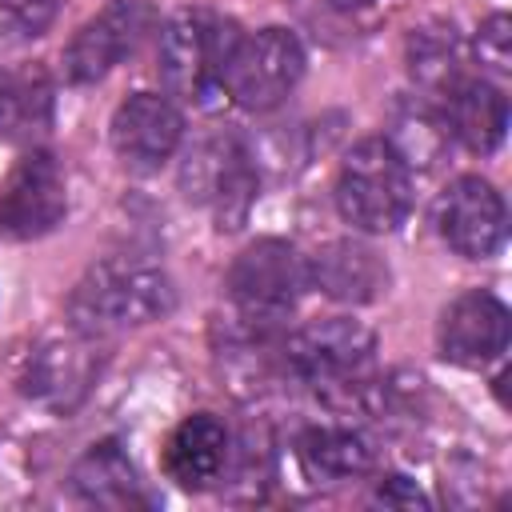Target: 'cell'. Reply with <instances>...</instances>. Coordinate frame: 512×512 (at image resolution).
I'll return each instance as SVG.
<instances>
[{
    "label": "cell",
    "instance_id": "cell-6",
    "mask_svg": "<svg viewBox=\"0 0 512 512\" xmlns=\"http://www.w3.org/2000/svg\"><path fill=\"white\" fill-rule=\"evenodd\" d=\"M180 192L188 204H200L220 232H236L260 196V176L244 140L208 136L192 144L180 164Z\"/></svg>",
    "mask_w": 512,
    "mask_h": 512
},
{
    "label": "cell",
    "instance_id": "cell-22",
    "mask_svg": "<svg viewBox=\"0 0 512 512\" xmlns=\"http://www.w3.org/2000/svg\"><path fill=\"white\" fill-rule=\"evenodd\" d=\"M56 16V0H0V28L16 40L44 36Z\"/></svg>",
    "mask_w": 512,
    "mask_h": 512
},
{
    "label": "cell",
    "instance_id": "cell-21",
    "mask_svg": "<svg viewBox=\"0 0 512 512\" xmlns=\"http://www.w3.org/2000/svg\"><path fill=\"white\" fill-rule=\"evenodd\" d=\"M472 56L484 72H496V76H508L512 68V20L504 12H492L480 28H476V40H472Z\"/></svg>",
    "mask_w": 512,
    "mask_h": 512
},
{
    "label": "cell",
    "instance_id": "cell-15",
    "mask_svg": "<svg viewBox=\"0 0 512 512\" xmlns=\"http://www.w3.org/2000/svg\"><path fill=\"white\" fill-rule=\"evenodd\" d=\"M228 456H232V436L224 420L212 412H192L172 428L164 444V472L172 484L200 492L224 476Z\"/></svg>",
    "mask_w": 512,
    "mask_h": 512
},
{
    "label": "cell",
    "instance_id": "cell-10",
    "mask_svg": "<svg viewBox=\"0 0 512 512\" xmlns=\"http://www.w3.org/2000/svg\"><path fill=\"white\" fill-rule=\"evenodd\" d=\"M436 236L468 260H488L500 252L508 236L504 196L484 176H456L432 204Z\"/></svg>",
    "mask_w": 512,
    "mask_h": 512
},
{
    "label": "cell",
    "instance_id": "cell-17",
    "mask_svg": "<svg viewBox=\"0 0 512 512\" xmlns=\"http://www.w3.org/2000/svg\"><path fill=\"white\" fill-rule=\"evenodd\" d=\"M444 124L468 152H496L508 132V100L488 76H464L444 96Z\"/></svg>",
    "mask_w": 512,
    "mask_h": 512
},
{
    "label": "cell",
    "instance_id": "cell-1",
    "mask_svg": "<svg viewBox=\"0 0 512 512\" xmlns=\"http://www.w3.org/2000/svg\"><path fill=\"white\" fill-rule=\"evenodd\" d=\"M288 376L308 384L332 408H364L380 396L376 380V336L348 316L312 320L284 336Z\"/></svg>",
    "mask_w": 512,
    "mask_h": 512
},
{
    "label": "cell",
    "instance_id": "cell-11",
    "mask_svg": "<svg viewBox=\"0 0 512 512\" xmlns=\"http://www.w3.org/2000/svg\"><path fill=\"white\" fill-rule=\"evenodd\" d=\"M180 136H184V116L160 92H132L128 100L116 104L108 124L112 152L132 172H156L164 160H172Z\"/></svg>",
    "mask_w": 512,
    "mask_h": 512
},
{
    "label": "cell",
    "instance_id": "cell-13",
    "mask_svg": "<svg viewBox=\"0 0 512 512\" xmlns=\"http://www.w3.org/2000/svg\"><path fill=\"white\" fill-rule=\"evenodd\" d=\"M96 372H100V356L92 352V340L72 332L68 340L40 344L28 356L20 384H24L28 400H36V404H44L52 412H72L88 396Z\"/></svg>",
    "mask_w": 512,
    "mask_h": 512
},
{
    "label": "cell",
    "instance_id": "cell-12",
    "mask_svg": "<svg viewBox=\"0 0 512 512\" xmlns=\"http://www.w3.org/2000/svg\"><path fill=\"white\" fill-rule=\"evenodd\" d=\"M508 308L492 292H460L436 320V348L456 368H484L508 348Z\"/></svg>",
    "mask_w": 512,
    "mask_h": 512
},
{
    "label": "cell",
    "instance_id": "cell-16",
    "mask_svg": "<svg viewBox=\"0 0 512 512\" xmlns=\"http://www.w3.org/2000/svg\"><path fill=\"white\" fill-rule=\"evenodd\" d=\"M308 288L340 304H368L388 288V264L364 240H328L308 256Z\"/></svg>",
    "mask_w": 512,
    "mask_h": 512
},
{
    "label": "cell",
    "instance_id": "cell-24",
    "mask_svg": "<svg viewBox=\"0 0 512 512\" xmlns=\"http://www.w3.org/2000/svg\"><path fill=\"white\" fill-rule=\"evenodd\" d=\"M336 8H344V12H356V8H364V4H372V0H332Z\"/></svg>",
    "mask_w": 512,
    "mask_h": 512
},
{
    "label": "cell",
    "instance_id": "cell-2",
    "mask_svg": "<svg viewBox=\"0 0 512 512\" xmlns=\"http://www.w3.org/2000/svg\"><path fill=\"white\" fill-rule=\"evenodd\" d=\"M68 324L88 340H104L128 328L164 320L176 308V284L164 268L112 256L92 264L68 292Z\"/></svg>",
    "mask_w": 512,
    "mask_h": 512
},
{
    "label": "cell",
    "instance_id": "cell-3",
    "mask_svg": "<svg viewBox=\"0 0 512 512\" xmlns=\"http://www.w3.org/2000/svg\"><path fill=\"white\" fill-rule=\"evenodd\" d=\"M240 24L212 8H180L156 32V68L168 96L208 104L224 92V68L240 44Z\"/></svg>",
    "mask_w": 512,
    "mask_h": 512
},
{
    "label": "cell",
    "instance_id": "cell-19",
    "mask_svg": "<svg viewBox=\"0 0 512 512\" xmlns=\"http://www.w3.org/2000/svg\"><path fill=\"white\" fill-rule=\"evenodd\" d=\"M68 480H72V492L84 504H96V508H132V504H144L136 468H132V460L124 456V448L116 440L92 444L72 464V476Z\"/></svg>",
    "mask_w": 512,
    "mask_h": 512
},
{
    "label": "cell",
    "instance_id": "cell-14",
    "mask_svg": "<svg viewBox=\"0 0 512 512\" xmlns=\"http://www.w3.org/2000/svg\"><path fill=\"white\" fill-rule=\"evenodd\" d=\"M56 120V80L44 64L0 68V140L16 148H36Z\"/></svg>",
    "mask_w": 512,
    "mask_h": 512
},
{
    "label": "cell",
    "instance_id": "cell-20",
    "mask_svg": "<svg viewBox=\"0 0 512 512\" xmlns=\"http://www.w3.org/2000/svg\"><path fill=\"white\" fill-rule=\"evenodd\" d=\"M404 60H408L412 84H420L424 92H436V96H448L468 76L464 72V64H468L464 40L444 20H428V24L412 28L408 44H404Z\"/></svg>",
    "mask_w": 512,
    "mask_h": 512
},
{
    "label": "cell",
    "instance_id": "cell-18",
    "mask_svg": "<svg viewBox=\"0 0 512 512\" xmlns=\"http://www.w3.org/2000/svg\"><path fill=\"white\" fill-rule=\"evenodd\" d=\"M296 456L312 480H356L372 472L376 448L372 440L352 424H312L296 436Z\"/></svg>",
    "mask_w": 512,
    "mask_h": 512
},
{
    "label": "cell",
    "instance_id": "cell-4",
    "mask_svg": "<svg viewBox=\"0 0 512 512\" xmlns=\"http://www.w3.org/2000/svg\"><path fill=\"white\" fill-rule=\"evenodd\" d=\"M332 196L348 228L364 236H388L412 212V168L388 136H368L340 160Z\"/></svg>",
    "mask_w": 512,
    "mask_h": 512
},
{
    "label": "cell",
    "instance_id": "cell-8",
    "mask_svg": "<svg viewBox=\"0 0 512 512\" xmlns=\"http://www.w3.org/2000/svg\"><path fill=\"white\" fill-rule=\"evenodd\" d=\"M160 32V12L152 0H112L92 20L76 28L64 48V80L68 84H96L116 64L140 52L148 36Z\"/></svg>",
    "mask_w": 512,
    "mask_h": 512
},
{
    "label": "cell",
    "instance_id": "cell-5",
    "mask_svg": "<svg viewBox=\"0 0 512 512\" xmlns=\"http://www.w3.org/2000/svg\"><path fill=\"white\" fill-rule=\"evenodd\" d=\"M308 288V256L288 240H252L228 268V300L236 320L252 328H280Z\"/></svg>",
    "mask_w": 512,
    "mask_h": 512
},
{
    "label": "cell",
    "instance_id": "cell-9",
    "mask_svg": "<svg viewBox=\"0 0 512 512\" xmlns=\"http://www.w3.org/2000/svg\"><path fill=\"white\" fill-rule=\"evenodd\" d=\"M64 212L68 184L60 160L44 148H28L0 184V240H40L64 220Z\"/></svg>",
    "mask_w": 512,
    "mask_h": 512
},
{
    "label": "cell",
    "instance_id": "cell-23",
    "mask_svg": "<svg viewBox=\"0 0 512 512\" xmlns=\"http://www.w3.org/2000/svg\"><path fill=\"white\" fill-rule=\"evenodd\" d=\"M376 500H380V504H400V508H428L424 492H420L408 476H384V480L376 484Z\"/></svg>",
    "mask_w": 512,
    "mask_h": 512
},
{
    "label": "cell",
    "instance_id": "cell-7",
    "mask_svg": "<svg viewBox=\"0 0 512 512\" xmlns=\"http://www.w3.org/2000/svg\"><path fill=\"white\" fill-rule=\"evenodd\" d=\"M304 76V44L292 28L268 24L252 36H240L228 68H224V96H232L248 112L276 108Z\"/></svg>",
    "mask_w": 512,
    "mask_h": 512
}]
</instances>
